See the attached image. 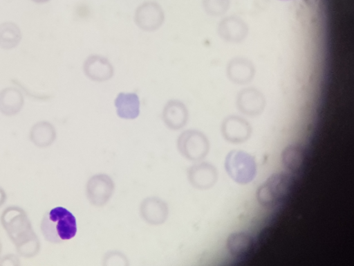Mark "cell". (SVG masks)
<instances>
[{"instance_id":"30bf717a","label":"cell","mask_w":354,"mask_h":266,"mask_svg":"<svg viewBox=\"0 0 354 266\" xmlns=\"http://www.w3.org/2000/svg\"><path fill=\"white\" fill-rule=\"evenodd\" d=\"M189 184L201 190L208 189L216 183L217 172L215 167L207 162H201L190 166L187 171Z\"/></svg>"},{"instance_id":"8fae6325","label":"cell","mask_w":354,"mask_h":266,"mask_svg":"<svg viewBox=\"0 0 354 266\" xmlns=\"http://www.w3.org/2000/svg\"><path fill=\"white\" fill-rule=\"evenodd\" d=\"M188 109L180 100L171 99L167 102L162 112V119L165 125L170 130L182 129L187 123Z\"/></svg>"},{"instance_id":"ac0fdd59","label":"cell","mask_w":354,"mask_h":266,"mask_svg":"<svg viewBox=\"0 0 354 266\" xmlns=\"http://www.w3.org/2000/svg\"><path fill=\"white\" fill-rule=\"evenodd\" d=\"M21 39V30L13 22H4L0 24V46L3 49H10L18 45Z\"/></svg>"},{"instance_id":"9a60e30c","label":"cell","mask_w":354,"mask_h":266,"mask_svg":"<svg viewBox=\"0 0 354 266\" xmlns=\"http://www.w3.org/2000/svg\"><path fill=\"white\" fill-rule=\"evenodd\" d=\"M306 160V151L300 145H289L281 153V162L283 166L292 172L300 171Z\"/></svg>"},{"instance_id":"52a82bcc","label":"cell","mask_w":354,"mask_h":266,"mask_svg":"<svg viewBox=\"0 0 354 266\" xmlns=\"http://www.w3.org/2000/svg\"><path fill=\"white\" fill-rule=\"evenodd\" d=\"M164 21V10L156 1L143 2L135 10V24L144 31L153 32L158 30L163 24Z\"/></svg>"},{"instance_id":"277c9868","label":"cell","mask_w":354,"mask_h":266,"mask_svg":"<svg viewBox=\"0 0 354 266\" xmlns=\"http://www.w3.org/2000/svg\"><path fill=\"white\" fill-rule=\"evenodd\" d=\"M177 148L185 159L198 161L207 155L209 145L203 133L196 130H187L179 135Z\"/></svg>"},{"instance_id":"5b68a950","label":"cell","mask_w":354,"mask_h":266,"mask_svg":"<svg viewBox=\"0 0 354 266\" xmlns=\"http://www.w3.org/2000/svg\"><path fill=\"white\" fill-rule=\"evenodd\" d=\"M225 168L230 177L239 184L250 182L256 172L253 159L242 152H230L226 158Z\"/></svg>"},{"instance_id":"7a4b0ae2","label":"cell","mask_w":354,"mask_h":266,"mask_svg":"<svg viewBox=\"0 0 354 266\" xmlns=\"http://www.w3.org/2000/svg\"><path fill=\"white\" fill-rule=\"evenodd\" d=\"M40 229L45 240L51 243L69 240L77 231L75 217L62 206L53 208L46 212L41 221Z\"/></svg>"},{"instance_id":"ba28073f","label":"cell","mask_w":354,"mask_h":266,"mask_svg":"<svg viewBox=\"0 0 354 266\" xmlns=\"http://www.w3.org/2000/svg\"><path fill=\"white\" fill-rule=\"evenodd\" d=\"M139 212L141 218L151 225H160L166 222L169 216L167 202L158 197H148L142 200Z\"/></svg>"},{"instance_id":"ffe728a7","label":"cell","mask_w":354,"mask_h":266,"mask_svg":"<svg viewBox=\"0 0 354 266\" xmlns=\"http://www.w3.org/2000/svg\"><path fill=\"white\" fill-rule=\"evenodd\" d=\"M6 196L3 188H0V206L5 202Z\"/></svg>"},{"instance_id":"3957f363","label":"cell","mask_w":354,"mask_h":266,"mask_svg":"<svg viewBox=\"0 0 354 266\" xmlns=\"http://www.w3.org/2000/svg\"><path fill=\"white\" fill-rule=\"evenodd\" d=\"M292 177L283 172L269 177L257 189V199L261 206L272 208L283 201L292 190Z\"/></svg>"},{"instance_id":"9c48e42d","label":"cell","mask_w":354,"mask_h":266,"mask_svg":"<svg viewBox=\"0 0 354 266\" xmlns=\"http://www.w3.org/2000/svg\"><path fill=\"white\" fill-rule=\"evenodd\" d=\"M85 76L94 82H105L112 78L114 69L110 61L105 57L93 54L88 56L83 63Z\"/></svg>"},{"instance_id":"8992f818","label":"cell","mask_w":354,"mask_h":266,"mask_svg":"<svg viewBox=\"0 0 354 266\" xmlns=\"http://www.w3.org/2000/svg\"><path fill=\"white\" fill-rule=\"evenodd\" d=\"M115 184L106 174H96L91 177L86 186V195L89 202L95 206H104L112 197Z\"/></svg>"},{"instance_id":"5bb4252c","label":"cell","mask_w":354,"mask_h":266,"mask_svg":"<svg viewBox=\"0 0 354 266\" xmlns=\"http://www.w3.org/2000/svg\"><path fill=\"white\" fill-rule=\"evenodd\" d=\"M24 97L21 92L14 87H8L0 91V112L6 116H13L21 109Z\"/></svg>"},{"instance_id":"e0dca14e","label":"cell","mask_w":354,"mask_h":266,"mask_svg":"<svg viewBox=\"0 0 354 266\" xmlns=\"http://www.w3.org/2000/svg\"><path fill=\"white\" fill-rule=\"evenodd\" d=\"M223 132L228 141L234 143L242 142L248 138L250 127L244 121L231 118L226 120L223 127Z\"/></svg>"},{"instance_id":"2e32d148","label":"cell","mask_w":354,"mask_h":266,"mask_svg":"<svg viewBox=\"0 0 354 266\" xmlns=\"http://www.w3.org/2000/svg\"><path fill=\"white\" fill-rule=\"evenodd\" d=\"M31 141L37 147L46 148L50 145L56 139L55 127L48 121L36 123L30 132Z\"/></svg>"},{"instance_id":"d6986e66","label":"cell","mask_w":354,"mask_h":266,"mask_svg":"<svg viewBox=\"0 0 354 266\" xmlns=\"http://www.w3.org/2000/svg\"><path fill=\"white\" fill-rule=\"evenodd\" d=\"M104 265H127L128 259L126 256L118 251L107 252L104 257Z\"/></svg>"},{"instance_id":"7c38bea8","label":"cell","mask_w":354,"mask_h":266,"mask_svg":"<svg viewBox=\"0 0 354 266\" xmlns=\"http://www.w3.org/2000/svg\"><path fill=\"white\" fill-rule=\"evenodd\" d=\"M118 117L132 120L140 114V102L138 96L134 92H120L114 101Z\"/></svg>"},{"instance_id":"4fadbf2b","label":"cell","mask_w":354,"mask_h":266,"mask_svg":"<svg viewBox=\"0 0 354 266\" xmlns=\"http://www.w3.org/2000/svg\"><path fill=\"white\" fill-rule=\"evenodd\" d=\"M254 237L244 231L233 233L227 240L228 251L236 258H243L250 254L254 248Z\"/></svg>"},{"instance_id":"6da1fadb","label":"cell","mask_w":354,"mask_h":266,"mask_svg":"<svg viewBox=\"0 0 354 266\" xmlns=\"http://www.w3.org/2000/svg\"><path fill=\"white\" fill-rule=\"evenodd\" d=\"M1 220L19 255L25 258L37 255L40 248L39 240L22 209L15 206L8 207L2 213Z\"/></svg>"},{"instance_id":"7402d4cb","label":"cell","mask_w":354,"mask_h":266,"mask_svg":"<svg viewBox=\"0 0 354 266\" xmlns=\"http://www.w3.org/2000/svg\"><path fill=\"white\" fill-rule=\"evenodd\" d=\"M1 249H2V245H1V240H0V255H1Z\"/></svg>"},{"instance_id":"44dd1931","label":"cell","mask_w":354,"mask_h":266,"mask_svg":"<svg viewBox=\"0 0 354 266\" xmlns=\"http://www.w3.org/2000/svg\"><path fill=\"white\" fill-rule=\"evenodd\" d=\"M35 3H46L50 0H31Z\"/></svg>"}]
</instances>
